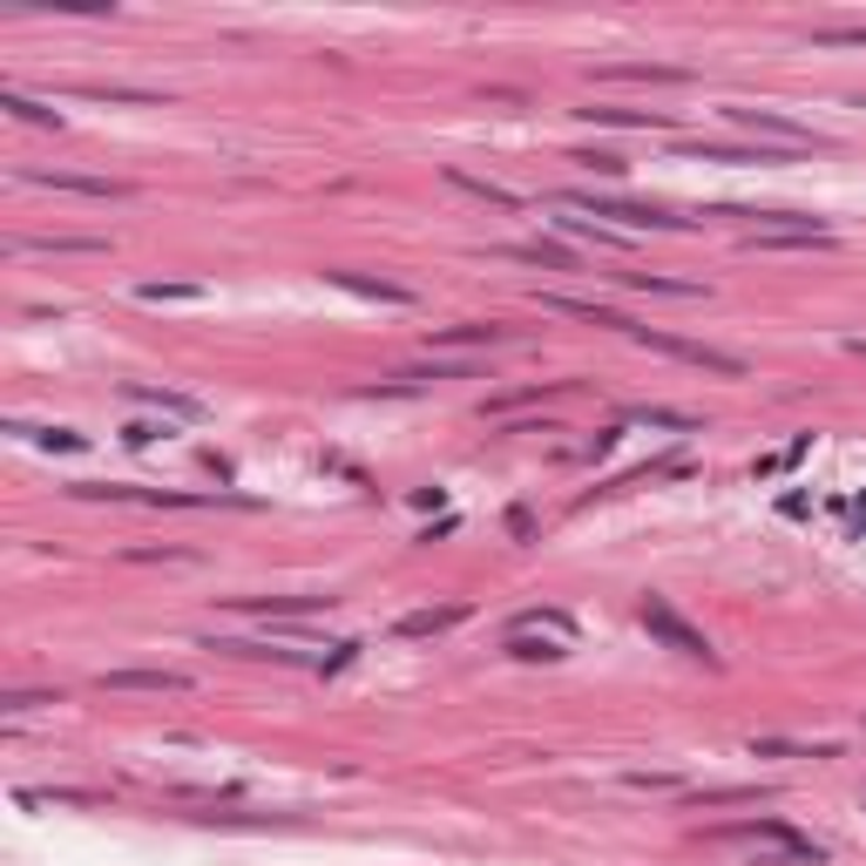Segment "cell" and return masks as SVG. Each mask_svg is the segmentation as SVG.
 <instances>
[{"label":"cell","mask_w":866,"mask_h":866,"mask_svg":"<svg viewBox=\"0 0 866 866\" xmlns=\"http://www.w3.org/2000/svg\"><path fill=\"white\" fill-rule=\"evenodd\" d=\"M569 643H576V623H569L562 609H522L515 629H508V657H522V663H535V657H562Z\"/></svg>","instance_id":"obj_1"},{"label":"cell","mask_w":866,"mask_h":866,"mask_svg":"<svg viewBox=\"0 0 866 866\" xmlns=\"http://www.w3.org/2000/svg\"><path fill=\"white\" fill-rule=\"evenodd\" d=\"M637 345H650V352H663V360H684V366H704V373H718V379H738L744 373V360L738 352H718V345H697V339H671V332H650V326H623Z\"/></svg>","instance_id":"obj_2"},{"label":"cell","mask_w":866,"mask_h":866,"mask_svg":"<svg viewBox=\"0 0 866 866\" xmlns=\"http://www.w3.org/2000/svg\"><path fill=\"white\" fill-rule=\"evenodd\" d=\"M725 840H731V846H765V853L793 859V866H819V859H825V846H819V840L793 833V825H778V819H752V825H731Z\"/></svg>","instance_id":"obj_3"},{"label":"cell","mask_w":866,"mask_h":866,"mask_svg":"<svg viewBox=\"0 0 866 866\" xmlns=\"http://www.w3.org/2000/svg\"><path fill=\"white\" fill-rule=\"evenodd\" d=\"M637 616H643L650 637H657V643H671L677 657H691V663H718V650L704 643V629H691V623H684L671 603H663V596H643V603H637Z\"/></svg>","instance_id":"obj_4"},{"label":"cell","mask_w":866,"mask_h":866,"mask_svg":"<svg viewBox=\"0 0 866 866\" xmlns=\"http://www.w3.org/2000/svg\"><path fill=\"white\" fill-rule=\"evenodd\" d=\"M562 204H569V210H589V217H609V224H623V238H629V230H684V217L637 210V204H616V196H596V190H569Z\"/></svg>","instance_id":"obj_5"},{"label":"cell","mask_w":866,"mask_h":866,"mask_svg":"<svg viewBox=\"0 0 866 866\" xmlns=\"http://www.w3.org/2000/svg\"><path fill=\"white\" fill-rule=\"evenodd\" d=\"M731 123L744 129V136H765V143H778V149H819V136L812 129H799V123H785V115H772V109H725Z\"/></svg>","instance_id":"obj_6"},{"label":"cell","mask_w":866,"mask_h":866,"mask_svg":"<svg viewBox=\"0 0 866 866\" xmlns=\"http://www.w3.org/2000/svg\"><path fill=\"white\" fill-rule=\"evenodd\" d=\"M21 176L48 190H75V196H129V183H109V176H61V170H21Z\"/></svg>","instance_id":"obj_7"},{"label":"cell","mask_w":866,"mask_h":866,"mask_svg":"<svg viewBox=\"0 0 866 866\" xmlns=\"http://www.w3.org/2000/svg\"><path fill=\"white\" fill-rule=\"evenodd\" d=\"M102 691H190L183 671H102Z\"/></svg>","instance_id":"obj_8"},{"label":"cell","mask_w":866,"mask_h":866,"mask_svg":"<svg viewBox=\"0 0 866 866\" xmlns=\"http://www.w3.org/2000/svg\"><path fill=\"white\" fill-rule=\"evenodd\" d=\"M238 609H251V616H311V609H332V596H238Z\"/></svg>","instance_id":"obj_9"},{"label":"cell","mask_w":866,"mask_h":866,"mask_svg":"<svg viewBox=\"0 0 866 866\" xmlns=\"http://www.w3.org/2000/svg\"><path fill=\"white\" fill-rule=\"evenodd\" d=\"M8 433H21V441H34V447H48V454H82L89 447V433H75V426H8Z\"/></svg>","instance_id":"obj_10"},{"label":"cell","mask_w":866,"mask_h":866,"mask_svg":"<svg viewBox=\"0 0 866 866\" xmlns=\"http://www.w3.org/2000/svg\"><path fill=\"white\" fill-rule=\"evenodd\" d=\"M129 400L163 407V413H176V420H204V400H190V392H170V386H129Z\"/></svg>","instance_id":"obj_11"},{"label":"cell","mask_w":866,"mask_h":866,"mask_svg":"<svg viewBox=\"0 0 866 866\" xmlns=\"http://www.w3.org/2000/svg\"><path fill=\"white\" fill-rule=\"evenodd\" d=\"M596 82H684V68H663V61H616V68H596Z\"/></svg>","instance_id":"obj_12"},{"label":"cell","mask_w":866,"mask_h":866,"mask_svg":"<svg viewBox=\"0 0 866 866\" xmlns=\"http://www.w3.org/2000/svg\"><path fill=\"white\" fill-rule=\"evenodd\" d=\"M467 609L460 603H447V609H413V616H400L392 629H400V637H441V629H454Z\"/></svg>","instance_id":"obj_13"},{"label":"cell","mask_w":866,"mask_h":866,"mask_svg":"<svg viewBox=\"0 0 866 866\" xmlns=\"http://www.w3.org/2000/svg\"><path fill=\"white\" fill-rule=\"evenodd\" d=\"M589 123H609V129H671L657 109H582Z\"/></svg>","instance_id":"obj_14"},{"label":"cell","mask_w":866,"mask_h":866,"mask_svg":"<svg viewBox=\"0 0 866 866\" xmlns=\"http://www.w3.org/2000/svg\"><path fill=\"white\" fill-rule=\"evenodd\" d=\"M332 285L360 292V298H379V305H407V298H413L407 285H379V278H360V271H332Z\"/></svg>","instance_id":"obj_15"},{"label":"cell","mask_w":866,"mask_h":866,"mask_svg":"<svg viewBox=\"0 0 866 866\" xmlns=\"http://www.w3.org/2000/svg\"><path fill=\"white\" fill-rule=\"evenodd\" d=\"M0 109L8 115H21V123H34V129H61V109H48V102H27V95H0Z\"/></svg>","instance_id":"obj_16"},{"label":"cell","mask_w":866,"mask_h":866,"mask_svg":"<svg viewBox=\"0 0 866 866\" xmlns=\"http://www.w3.org/2000/svg\"><path fill=\"white\" fill-rule=\"evenodd\" d=\"M433 345H508V332L501 326H441Z\"/></svg>","instance_id":"obj_17"},{"label":"cell","mask_w":866,"mask_h":866,"mask_svg":"<svg viewBox=\"0 0 866 866\" xmlns=\"http://www.w3.org/2000/svg\"><path fill=\"white\" fill-rule=\"evenodd\" d=\"M508 258H522V264H548V271H576V251H562V244H508Z\"/></svg>","instance_id":"obj_18"},{"label":"cell","mask_w":866,"mask_h":866,"mask_svg":"<svg viewBox=\"0 0 866 866\" xmlns=\"http://www.w3.org/2000/svg\"><path fill=\"white\" fill-rule=\"evenodd\" d=\"M447 183H454V190H475V196H488V204H501V210H515V204H522L515 190H501V183H488V176H467V170H447Z\"/></svg>","instance_id":"obj_19"},{"label":"cell","mask_w":866,"mask_h":866,"mask_svg":"<svg viewBox=\"0 0 866 866\" xmlns=\"http://www.w3.org/2000/svg\"><path fill=\"white\" fill-rule=\"evenodd\" d=\"M14 251H21V258H34V251H61V258H68V251H102V238H21Z\"/></svg>","instance_id":"obj_20"},{"label":"cell","mask_w":866,"mask_h":866,"mask_svg":"<svg viewBox=\"0 0 866 866\" xmlns=\"http://www.w3.org/2000/svg\"><path fill=\"white\" fill-rule=\"evenodd\" d=\"M812 48H866V21L859 27H819Z\"/></svg>","instance_id":"obj_21"},{"label":"cell","mask_w":866,"mask_h":866,"mask_svg":"<svg viewBox=\"0 0 866 866\" xmlns=\"http://www.w3.org/2000/svg\"><path fill=\"white\" fill-rule=\"evenodd\" d=\"M143 298L149 305H196V298H204V285H143Z\"/></svg>","instance_id":"obj_22"},{"label":"cell","mask_w":866,"mask_h":866,"mask_svg":"<svg viewBox=\"0 0 866 866\" xmlns=\"http://www.w3.org/2000/svg\"><path fill=\"white\" fill-rule=\"evenodd\" d=\"M629 420H643V426H677V433H697V420H691V413H671V407H637Z\"/></svg>","instance_id":"obj_23"},{"label":"cell","mask_w":866,"mask_h":866,"mask_svg":"<svg viewBox=\"0 0 866 866\" xmlns=\"http://www.w3.org/2000/svg\"><path fill=\"white\" fill-rule=\"evenodd\" d=\"M846 352H866V339H846Z\"/></svg>","instance_id":"obj_24"}]
</instances>
